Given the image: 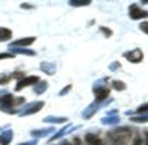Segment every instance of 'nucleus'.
<instances>
[{"instance_id": "obj_5", "label": "nucleus", "mask_w": 148, "mask_h": 145, "mask_svg": "<svg viewBox=\"0 0 148 145\" xmlns=\"http://www.w3.org/2000/svg\"><path fill=\"white\" fill-rule=\"evenodd\" d=\"M37 80H39V79H37V77H27L25 80H21L18 84H16V90H21L22 88H25V86H28V84H33V83H36Z\"/></svg>"}, {"instance_id": "obj_16", "label": "nucleus", "mask_w": 148, "mask_h": 145, "mask_svg": "<svg viewBox=\"0 0 148 145\" xmlns=\"http://www.w3.org/2000/svg\"><path fill=\"white\" fill-rule=\"evenodd\" d=\"M145 145H148V132H145Z\"/></svg>"}, {"instance_id": "obj_10", "label": "nucleus", "mask_w": 148, "mask_h": 145, "mask_svg": "<svg viewBox=\"0 0 148 145\" xmlns=\"http://www.w3.org/2000/svg\"><path fill=\"white\" fill-rule=\"evenodd\" d=\"M113 86L117 89V90H125V88H126V84L123 83V81H113Z\"/></svg>"}, {"instance_id": "obj_4", "label": "nucleus", "mask_w": 148, "mask_h": 145, "mask_svg": "<svg viewBox=\"0 0 148 145\" xmlns=\"http://www.w3.org/2000/svg\"><path fill=\"white\" fill-rule=\"evenodd\" d=\"M84 139H86V142H88L89 145H104V142H102V139L98 136V135H86L84 136Z\"/></svg>"}, {"instance_id": "obj_14", "label": "nucleus", "mask_w": 148, "mask_h": 145, "mask_svg": "<svg viewBox=\"0 0 148 145\" xmlns=\"http://www.w3.org/2000/svg\"><path fill=\"white\" fill-rule=\"evenodd\" d=\"M133 145H142V138L141 136H136L133 141Z\"/></svg>"}, {"instance_id": "obj_15", "label": "nucleus", "mask_w": 148, "mask_h": 145, "mask_svg": "<svg viewBox=\"0 0 148 145\" xmlns=\"http://www.w3.org/2000/svg\"><path fill=\"white\" fill-rule=\"evenodd\" d=\"M10 77H0V83H6Z\"/></svg>"}, {"instance_id": "obj_12", "label": "nucleus", "mask_w": 148, "mask_h": 145, "mask_svg": "<svg viewBox=\"0 0 148 145\" xmlns=\"http://www.w3.org/2000/svg\"><path fill=\"white\" fill-rule=\"evenodd\" d=\"M148 111V104H144L138 108V113H147Z\"/></svg>"}, {"instance_id": "obj_9", "label": "nucleus", "mask_w": 148, "mask_h": 145, "mask_svg": "<svg viewBox=\"0 0 148 145\" xmlns=\"http://www.w3.org/2000/svg\"><path fill=\"white\" fill-rule=\"evenodd\" d=\"M34 42V37H28V39H21L19 42H15V43H12L14 46H21V44H31Z\"/></svg>"}, {"instance_id": "obj_13", "label": "nucleus", "mask_w": 148, "mask_h": 145, "mask_svg": "<svg viewBox=\"0 0 148 145\" xmlns=\"http://www.w3.org/2000/svg\"><path fill=\"white\" fill-rule=\"evenodd\" d=\"M90 2H70V5H74V6H80V5H89Z\"/></svg>"}, {"instance_id": "obj_3", "label": "nucleus", "mask_w": 148, "mask_h": 145, "mask_svg": "<svg viewBox=\"0 0 148 145\" xmlns=\"http://www.w3.org/2000/svg\"><path fill=\"white\" fill-rule=\"evenodd\" d=\"M125 58H126V59H129L130 62L138 64V62H141V61H142L144 55H142V52H141L139 49H135V51H132V52H126V53H125Z\"/></svg>"}, {"instance_id": "obj_8", "label": "nucleus", "mask_w": 148, "mask_h": 145, "mask_svg": "<svg viewBox=\"0 0 148 145\" xmlns=\"http://www.w3.org/2000/svg\"><path fill=\"white\" fill-rule=\"evenodd\" d=\"M12 36V31L8 30V28H0V42H5L8 39H10Z\"/></svg>"}, {"instance_id": "obj_7", "label": "nucleus", "mask_w": 148, "mask_h": 145, "mask_svg": "<svg viewBox=\"0 0 148 145\" xmlns=\"http://www.w3.org/2000/svg\"><path fill=\"white\" fill-rule=\"evenodd\" d=\"M95 95H96V98H98V101H102L104 98H105V96H108V93H110V90L107 89V88H96L95 90Z\"/></svg>"}, {"instance_id": "obj_11", "label": "nucleus", "mask_w": 148, "mask_h": 145, "mask_svg": "<svg viewBox=\"0 0 148 145\" xmlns=\"http://www.w3.org/2000/svg\"><path fill=\"white\" fill-rule=\"evenodd\" d=\"M139 28H141L144 33H147V34H148V21H147V22H142L141 25H139Z\"/></svg>"}, {"instance_id": "obj_2", "label": "nucleus", "mask_w": 148, "mask_h": 145, "mask_svg": "<svg viewBox=\"0 0 148 145\" xmlns=\"http://www.w3.org/2000/svg\"><path fill=\"white\" fill-rule=\"evenodd\" d=\"M129 16L132 19H141V18H147L148 16V12L147 10H142L136 3H133L129 8Z\"/></svg>"}, {"instance_id": "obj_6", "label": "nucleus", "mask_w": 148, "mask_h": 145, "mask_svg": "<svg viewBox=\"0 0 148 145\" xmlns=\"http://www.w3.org/2000/svg\"><path fill=\"white\" fill-rule=\"evenodd\" d=\"M15 98H12L10 95H6V96H3L2 99H0V102H2L3 105H14V104H19V102H22V99L24 98H18L16 101H14Z\"/></svg>"}, {"instance_id": "obj_1", "label": "nucleus", "mask_w": 148, "mask_h": 145, "mask_svg": "<svg viewBox=\"0 0 148 145\" xmlns=\"http://www.w3.org/2000/svg\"><path fill=\"white\" fill-rule=\"evenodd\" d=\"M110 145H127L130 141V130L127 127H119L108 135Z\"/></svg>"}]
</instances>
